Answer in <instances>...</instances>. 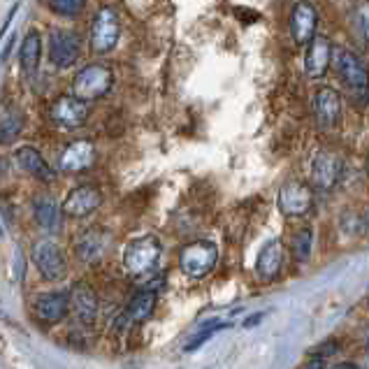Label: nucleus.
Segmentation results:
<instances>
[{
    "label": "nucleus",
    "mask_w": 369,
    "mask_h": 369,
    "mask_svg": "<svg viewBox=\"0 0 369 369\" xmlns=\"http://www.w3.org/2000/svg\"><path fill=\"white\" fill-rule=\"evenodd\" d=\"M118 35H121V21H118L116 10L107 5L100 7L93 16V24H91V51L98 56H105L116 47Z\"/></svg>",
    "instance_id": "obj_2"
},
{
    "label": "nucleus",
    "mask_w": 369,
    "mask_h": 369,
    "mask_svg": "<svg viewBox=\"0 0 369 369\" xmlns=\"http://www.w3.org/2000/svg\"><path fill=\"white\" fill-rule=\"evenodd\" d=\"M218 261V248L214 242H193L188 246H183V251L179 253V267L181 272L191 276V279H202L207 276Z\"/></svg>",
    "instance_id": "obj_4"
},
{
    "label": "nucleus",
    "mask_w": 369,
    "mask_h": 369,
    "mask_svg": "<svg viewBox=\"0 0 369 369\" xmlns=\"http://www.w3.org/2000/svg\"><path fill=\"white\" fill-rule=\"evenodd\" d=\"M313 207V193L307 183L288 179L279 188V209L285 216H304Z\"/></svg>",
    "instance_id": "obj_8"
},
{
    "label": "nucleus",
    "mask_w": 369,
    "mask_h": 369,
    "mask_svg": "<svg viewBox=\"0 0 369 369\" xmlns=\"http://www.w3.org/2000/svg\"><path fill=\"white\" fill-rule=\"evenodd\" d=\"M33 214L40 228H44L47 233H56L63 226V207H59L51 198H35Z\"/></svg>",
    "instance_id": "obj_20"
},
{
    "label": "nucleus",
    "mask_w": 369,
    "mask_h": 369,
    "mask_svg": "<svg viewBox=\"0 0 369 369\" xmlns=\"http://www.w3.org/2000/svg\"><path fill=\"white\" fill-rule=\"evenodd\" d=\"M19 7H21V3H14V5L10 7V12H7L5 21H3V33H7V29H10V24H12V19L16 16V12H19Z\"/></svg>",
    "instance_id": "obj_29"
},
{
    "label": "nucleus",
    "mask_w": 369,
    "mask_h": 369,
    "mask_svg": "<svg viewBox=\"0 0 369 369\" xmlns=\"http://www.w3.org/2000/svg\"><path fill=\"white\" fill-rule=\"evenodd\" d=\"M96 161V146L86 140H77L66 146V151L61 153L59 168L63 172H81L91 168Z\"/></svg>",
    "instance_id": "obj_15"
},
{
    "label": "nucleus",
    "mask_w": 369,
    "mask_h": 369,
    "mask_svg": "<svg viewBox=\"0 0 369 369\" xmlns=\"http://www.w3.org/2000/svg\"><path fill=\"white\" fill-rule=\"evenodd\" d=\"M265 318V313L261 311V313H253V316H248V320H244V328H253L256 323H261Z\"/></svg>",
    "instance_id": "obj_31"
},
{
    "label": "nucleus",
    "mask_w": 369,
    "mask_h": 369,
    "mask_svg": "<svg viewBox=\"0 0 369 369\" xmlns=\"http://www.w3.org/2000/svg\"><path fill=\"white\" fill-rule=\"evenodd\" d=\"M341 174V161L332 151H318L311 161V179L313 186L320 191H330L337 186Z\"/></svg>",
    "instance_id": "obj_11"
},
{
    "label": "nucleus",
    "mask_w": 369,
    "mask_h": 369,
    "mask_svg": "<svg viewBox=\"0 0 369 369\" xmlns=\"http://www.w3.org/2000/svg\"><path fill=\"white\" fill-rule=\"evenodd\" d=\"M367 174H369V158H367Z\"/></svg>",
    "instance_id": "obj_35"
},
{
    "label": "nucleus",
    "mask_w": 369,
    "mask_h": 369,
    "mask_svg": "<svg viewBox=\"0 0 369 369\" xmlns=\"http://www.w3.org/2000/svg\"><path fill=\"white\" fill-rule=\"evenodd\" d=\"M70 304H72V311L81 323H91L98 316V295L96 290L91 288L86 283H75L70 295Z\"/></svg>",
    "instance_id": "obj_18"
},
{
    "label": "nucleus",
    "mask_w": 369,
    "mask_h": 369,
    "mask_svg": "<svg viewBox=\"0 0 369 369\" xmlns=\"http://www.w3.org/2000/svg\"><path fill=\"white\" fill-rule=\"evenodd\" d=\"M49 7L54 14L66 16V19H75L86 7V0H49Z\"/></svg>",
    "instance_id": "obj_25"
},
{
    "label": "nucleus",
    "mask_w": 369,
    "mask_h": 369,
    "mask_svg": "<svg viewBox=\"0 0 369 369\" xmlns=\"http://www.w3.org/2000/svg\"><path fill=\"white\" fill-rule=\"evenodd\" d=\"M51 121L61 128H79L81 123H86L89 118V103L77 96H61L56 103L49 107Z\"/></svg>",
    "instance_id": "obj_9"
},
{
    "label": "nucleus",
    "mask_w": 369,
    "mask_h": 369,
    "mask_svg": "<svg viewBox=\"0 0 369 369\" xmlns=\"http://www.w3.org/2000/svg\"><path fill=\"white\" fill-rule=\"evenodd\" d=\"M313 114L320 128H335L341 118V98L335 89H318L313 96Z\"/></svg>",
    "instance_id": "obj_13"
},
{
    "label": "nucleus",
    "mask_w": 369,
    "mask_h": 369,
    "mask_svg": "<svg viewBox=\"0 0 369 369\" xmlns=\"http://www.w3.org/2000/svg\"><path fill=\"white\" fill-rule=\"evenodd\" d=\"M302 369H323V358H320V355L309 358V360H307V365H304Z\"/></svg>",
    "instance_id": "obj_30"
},
{
    "label": "nucleus",
    "mask_w": 369,
    "mask_h": 369,
    "mask_svg": "<svg viewBox=\"0 0 369 369\" xmlns=\"http://www.w3.org/2000/svg\"><path fill=\"white\" fill-rule=\"evenodd\" d=\"M281 263H283V246L279 239H270V242L261 248V253H258L256 272L263 281H272L279 276Z\"/></svg>",
    "instance_id": "obj_16"
},
{
    "label": "nucleus",
    "mask_w": 369,
    "mask_h": 369,
    "mask_svg": "<svg viewBox=\"0 0 369 369\" xmlns=\"http://www.w3.org/2000/svg\"><path fill=\"white\" fill-rule=\"evenodd\" d=\"M40 54H42L40 33L29 31V35H26L24 42H21V51H19V63H21V70L26 72V75H33V72L38 70Z\"/></svg>",
    "instance_id": "obj_22"
},
{
    "label": "nucleus",
    "mask_w": 369,
    "mask_h": 369,
    "mask_svg": "<svg viewBox=\"0 0 369 369\" xmlns=\"http://www.w3.org/2000/svg\"><path fill=\"white\" fill-rule=\"evenodd\" d=\"M103 202V193H100L96 186H79L70 193L63 202V214H68L72 218H81V216H89L91 211H96Z\"/></svg>",
    "instance_id": "obj_14"
},
{
    "label": "nucleus",
    "mask_w": 369,
    "mask_h": 369,
    "mask_svg": "<svg viewBox=\"0 0 369 369\" xmlns=\"http://www.w3.org/2000/svg\"><path fill=\"white\" fill-rule=\"evenodd\" d=\"M316 26H318V10L307 0L293 5L290 10V38L295 44H311L316 38Z\"/></svg>",
    "instance_id": "obj_10"
},
{
    "label": "nucleus",
    "mask_w": 369,
    "mask_h": 369,
    "mask_svg": "<svg viewBox=\"0 0 369 369\" xmlns=\"http://www.w3.org/2000/svg\"><path fill=\"white\" fill-rule=\"evenodd\" d=\"M335 70L341 79V84L348 89L358 105L369 103V70L353 51L348 49H335Z\"/></svg>",
    "instance_id": "obj_1"
},
{
    "label": "nucleus",
    "mask_w": 369,
    "mask_h": 369,
    "mask_svg": "<svg viewBox=\"0 0 369 369\" xmlns=\"http://www.w3.org/2000/svg\"><path fill=\"white\" fill-rule=\"evenodd\" d=\"M363 226H365V230H369V214L365 216V223H363Z\"/></svg>",
    "instance_id": "obj_34"
},
{
    "label": "nucleus",
    "mask_w": 369,
    "mask_h": 369,
    "mask_svg": "<svg viewBox=\"0 0 369 369\" xmlns=\"http://www.w3.org/2000/svg\"><path fill=\"white\" fill-rule=\"evenodd\" d=\"M332 369H360L355 363H337V365H332Z\"/></svg>",
    "instance_id": "obj_33"
},
{
    "label": "nucleus",
    "mask_w": 369,
    "mask_h": 369,
    "mask_svg": "<svg viewBox=\"0 0 369 369\" xmlns=\"http://www.w3.org/2000/svg\"><path fill=\"white\" fill-rule=\"evenodd\" d=\"M21 131H24V114L19 109L7 107L3 112V118H0V142L3 144L14 142L21 135Z\"/></svg>",
    "instance_id": "obj_24"
},
{
    "label": "nucleus",
    "mask_w": 369,
    "mask_h": 369,
    "mask_svg": "<svg viewBox=\"0 0 369 369\" xmlns=\"http://www.w3.org/2000/svg\"><path fill=\"white\" fill-rule=\"evenodd\" d=\"M332 59H335V47H332L328 38L316 35L309 44L307 56H304V70H307V77L320 79L328 72Z\"/></svg>",
    "instance_id": "obj_12"
},
{
    "label": "nucleus",
    "mask_w": 369,
    "mask_h": 369,
    "mask_svg": "<svg viewBox=\"0 0 369 369\" xmlns=\"http://www.w3.org/2000/svg\"><path fill=\"white\" fill-rule=\"evenodd\" d=\"M107 246V237L100 230H84L77 239V256L84 263H96L98 258H103Z\"/></svg>",
    "instance_id": "obj_21"
},
{
    "label": "nucleus",
    "mask_w": 369,
    "mask_h": 369,
    "mask_svg": "<svg viewBox=\"0 0 369 369\" xmlns=\"http://www.w3.org/2000/svg\"><path fill=\"white\" fill-rule=\"evenodd\" d=\"M14 42H16V38H14V35H12L10 40L5 42V47H3V63H5L7 59H10V51H12V47H14Z\"/></svg>",
    "instance_id": "obj_32"
},
{
    "label": "nucleus",
    "mask_w": 369,
    "mask_h": 369,
    "mask_svg": "<svg viewBox=\"0 0 369 369\" xmlns=\"http://www.w3.org/2000/svg\"><path fill=\"white\" fill-rule=\"evenodd\" d=\"M161 258V244L156 237H140L135 242L128 244L126 253H123V267L128 274L133 276H142L146 272H151L156 263Z\"/></svg>",
    "instance_id": "obj_5"
},
{
    "label": "nucleus",
    "mask_w": 369,
    "mask_h": 369,
    "mask_svg": "<svg viewBox=\"0 0 369 369\" xmlns=\"http://www.w3.org/2000/svg\"><path fill=\"white\" fill-rule=\"evenodd\" d=\"M70 311V300L63 293H44L35 300V313L44 323H59L68 316Z\"/></svg>",
    "instance_id": "obj_17"
},
{
    "label": "nucleus",
    "mask_w": 369,
    "mask_h": 369,
    "mask_svg": "<svg viewBox=\"0 0 369 369\" xmlns=\"http://www.w3.org/2000/svg\"><path fill=\"white\" fill-rule=\"evenodd\" d=\"M14 158L21 165V170L33 174L35 179H42V181L54 179V170L47 165V161L42 158V153L38 149H33V146H21V149L14 153Z\"/></svg>",
    "instance_id": "obj_19"
},
{
    "label": "nucleus",
    "mask_w": 369,
    "mask_h": 369,
    "mask_svg": "<svg viewBox=\"0 0 369 369\" xmlns=\"http://www.w3.org/2000/svg\"><path fill=\"white\" fill-rule=\"evenodd\" d=\"M230 328V323H211V325H207L202 332H198V335H193L188 341H186V346H183V350H186V353H191V350H198L202 344H207V341L216 335V332H221V330H228Z\"/></svg>",
    "instance_id": "obj_26"
},
{
    "label": "nucleus",
    "mask_w": 369,
    "mask_h": 369,
    "mask_svg": "<svg viewBox=\"0 0 369 369\" xmlns=\"http://www.w3.org/2000/svg\"><path fill=\"white\" fill-rule=\"evenodd\" d=\"M153 307H156L153 288H144L140 293H135V298L131 300V307H128V320L144 323L153 313Z\"/></svg>",
    "instance_id": "obj_23"
},
{
    "label": "nucleus",
    "mask_w": 369,
    "mask_h": 369,
    "mask_svg": "<svg viewBox=\"0 0 369 369\" xmlns=\"http://www.w3.org/2000/svg\"><path fill=\"white\" fill-rule=\"evenodd\" d=\"M114 75L107 66H100V63H91V66L81 68L77 72L75 81H72V96H77L81 100H98L105 98L112 89Z\"/></svg>",
    "instance_id": "obj_3"
},
{
    "label": "nucleus",
    "mask_w": 369,
    "mask_h": 369,
    "mask_svg": "<svg viewBox=\"0 0 369 369\" xmlns=\"http://www.w3.org/2000/svg\"><path fill=\"white\" fill-rule=\"evenodd\" d=\"M311 246H313V233L309 228H302L300 233H295L293 237V253L298 261H307L309 253H311Z\"/></svg>",
    "instance_id": "obj_27"
},
{
    "label": "nucleus",
    "mask_w": 369,
    "mask_h": 369,
    "mask_svg": "<svg viewBox=\"0 0 369 369\" xmlns=\"http://www.w3.org/2000/svg\"><path fill=\"white\" fill-rule=\"evenodd\" d=\"M355 21H358L360 33H363V38L369 42V0H360L355 5Z\"/></svg>",
    "instance_id": "obj_28"
},
{
    "label": "nucleus",
    "mask_w": 369,
    "mask_h": 369,
    "mask_svg": "<svg viewBox=\"0 0 369 369\" xmlns=\"http://www.w3.org/2000/svg\"><path fill=\"white\" fill-rule=\"evenodd\" d=\"M81 56V40L75 31L56 29L49 35V61L61 70L72 68Z\"/></svg>",
    "instance_id": "obj_6"
},
{
    "label": "nucleus",
    "mask_w": 369,
    "mask_h": 369,
    "mask_svg": "<svg viewBox=\"0 0 369 369\" xmlns=\"http://www.w3.org/2000/svg\"><path fill=\"white\" fill-rule=\"evenodd\" d=\"M33 261L47 281H61L68 272L66 258H63L59 244H54L51 239H40V242H35Z\"/></svg>",
    "instance_id": "obj_7"
}]
</instances>
